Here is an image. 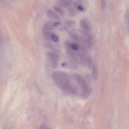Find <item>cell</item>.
<instances>
[{
  "label": "cell",
  "instance_id": "obj_6",
  "mask_svg": "<svg viewBox=\"0 0 129 129\" xmlns=\"http://www.w3.org/2000/svg\"><path fill=\"white\" fill-rule=\"evenodd\" d=\"M80 27L82 30L89 32L91 29V26L89 22L87 20L85 19H81L79 23Z\"/></svg>",
  "mask_w": 129,
  "mask_h": 129
},
{
  "label": "cell",
  "instance_id": "obj_12",
  "mask_svg": "<svg viewBox=\"0 0 129 129\" xmlns=\"http://www.w3.org/2000/svg\"><path fill=\"white\" fill-rule=\"evenodd\" d=\"M53 8L55 11L61 16H63L65 15L64 10L61 7L56 6H54Z\"/></svg>",
  "mask_w": 129,
  "mask_h": 129
},
{
  "label": "cell",
  "instance_id": "obj_21",
  "mask_svg": "<svg viewBox=\"0 0 129 129\" xmlns=\"http://www.w3.org/2000/svg\"><path fill=\"white\" fill-rule=\"evenodd\" d=\"M59 24V23L58 22H56L54 24V26H58Z\"/></svg>",
  "mask_w": 129,
  "mask_h": 129
},
{
  "label": "cell",
  "instance_id": "obj_16",
  "mask_svg": "<svg viewBox=\"0 0 129 129\" xmlns=\"http://www.w3.org/2000/svg\"><path fill=\"white\" fill-rule=\"evenodd\" d=\"M79 44L78 43H72L71 46L72 49L73 50L75 51H78L79 48Z\"/></svg>",
  "mask_w": 129,
  "mask_h": 129
},
{
  "label": "cell",
  "instance_id": "obj_9",
  "mask_svg": "<svg viewBox=\"0 0 129 129\" xmlns=\"http://www.w3.org/2000/svg\"><path fill=\"white\" fill-rule=\"evenodd\" d=\"M47 14L50 18L56 20H60V18L57 14L52 9H49L47 11Z\"/></svg>",
  "mask_w": 129,
  "mask_h": 129
},
{
  "label": "cell",
  "instance_id": "obj_2",
  "mask_svg": "<svg viewBox=\"0 0 129 129\" xmlns=\"http://www.w3.org/2000/svg\"><path fill=\"white\" fill-rule=\"evenodd\" d=\"M72 77L80 87L81 97L83 99L89 97L91 93L92 89L89 87L84 79L81 76L77 74H73Z\"/></svg>",
  "mask_w": 129,
  "mask_h": 129
},
{
  "label": "cell",
  "instance_id": "obj_19",
  "mask_svg": "<svg viewBox=\"0 0 129 129\" xmlns=\"http://www.w3.org/2000/svg\"><path fill=\"white\" fill-rule=\"evenodd\" d=\"M106 5V2L105 0H101V8L102 10L105 9Z\"/></svg>",
  "mask_w": 129,
  "mask_h": 129
},
{
  "label": "cell",
  "instance_id": "obj_3",
  "mask_svg": "<svg viewBox=\"0 0 129 129\" xmlns=\"http://www.w3.org/2000/svg\"><path fill=\"white\" fill-rule=\"evenodd\" d=\"M76 53L81 64L88 68H91L92 67V59L84 48H80L78 51H76Z\"/></svg>",
  "mask_w": 129,
  "mask_h": 129
},
{
  "label": "cell",
  "instance_id": "obj_4",
  "mask_svg": "<svg viewBox=\"0 0 129 129\" xmlns=\"http://www.w3.org/2000/svg\"><path fill=\"white\" fill-rule=\"evenodd\" d=\"M71 44L72 43L68 41H66L65 42L64 46L66 49V53L68 56L73 61L76 62L78 61V58L71 48Z\"/></svg>",
  "mask_w": 129,
  "mask_h": 129
},
{
  "label": "cell",
  "instance_id": "obj_13",
  "mask_svg": "<svg viewBox=\"0 0 129 129\" xmlns=\"http://www.w3.org/2000/svg\"><path fill=\"white\" fill-rule=\"evenodd\" d=\"M64 21L65 23L68 26L71 27L75 26L76 24V22L73 20L66 19Z\"/></svg>",
  "mask_w": 129,
  "mask_h": 129
},
{
  "label": "cell",
  "instance_id": "obj_17",
  "mask_svg": "<svg viewBox=\"0 0 129 129\" xmlns=\"http://www.w3.org/2000/svg\"><path fill=\"white\" fill-rule=\"evenodd\" d=\"M51 39L53 41L56 42H57L59 41L58 37L54 33L52 35Z\"/></svg>",
  "mask_w": 129,
  "mask_h": 129
},
{
  "label": "cell",
  "instance_id": "obj_10",
  "mask_svg": "<svg viewBox=\"0 0 129 129\" xmlns=\"http://www.w3.org/2000/svg\"><path fill=\"white\" fill-rule=\"evenodd\" d=\"M68 34L70 37L74 40L78 42L81 41L82 37L76 32L73 31H70L69 32Z\"/></svg>",
  "mask_w": 129,
  "mask_h": 129
},
{
  "label": "cell",
  "instance_id": "obj_8",
  "mask_svg": "<svg viewBox=\"0 0 129 129\" xmlns=\"http://www.w3.org/2000/svg\"><path fill=\"white\" fill-rule=\"evenodd\" d=\"M56 4L59 6L63 7H67L71 6V1L67 0H59L56 1Z\"/></svg>",
  "mask_w": 129,
  "mask_h": 129
},
{
  "label": "cell",
  "instance_id": "obj_14",
  "mask_svg": "<svg viewBox=\"0 0 129 129\" xmlns=\"http://www.w3.org/2000/svg\"><path fill=\"white\" fill-rule=\"evenodd\" d=\"M68 67L70 69H76L77 68V66L74 62L73 61L68 63L65 62V65L64 67Z\"/></svg>",
  "mask_w": 129,
  "mask_h": 129
},
{
  "label": "cell",
  "instance_id": "obj_7",
  "mask_svg": "<svg viewBox=\"0 0 129 129\" xmlns=\"http://www.w3.org/2000/svg\"><path fill=\"white\" fill-rule=\"evenodd\" d=\"M49 30L44 24L42 26V31L43 36L45 39L47 40L52 39L51 36L53 33Z\"/></svg>",
  "mask_w": 129,
  "mask_h": 129
},
{
  "label": "cell",
  "instance_id": "obj_5",
  "mask_svg": "<svg viewBox=\"0 0 129 129\" xmlns=\"http://www.w3.org/2000/svg\"><path fill=\"white\" fill-rule=\"evenodd\" d=\"M47 56L52 67L53 68L56 67L59 59L58 55L55 52H49L48 53Z\"/></svg>",
  "mask_w": 129,
  "mask_h": 129
},
{
  "label": "cell",
  "instance_id": "obj_18",
  "mask_svg": "<svg viewBox=\"0 0 129 129\" xmlns=\"http://www.w3.org/2000/svg\"><path fill=\"white\" fill-rule=\"evenodd\" d=\"M69 14L73 16L76 15V12L74 9L73 8L69 9Z\"/></svg>",
  "mask_w": 129,
  "mask_h": 129
},
{
  "label": "cell",
  "instance_id": "obj_20",
  "mask_svg": "<svg viewBox=\"0 0 129 129\" xmlns=\"http://www.w3.org/2000/svg\"><path fill=\"white\" fill-rule=\"evenodd\" d=\"M126 21H127V22L128 23V25L129 28V13H127L126 15Z\"/></svg>",
  "mask_w": 129,
  "mask_h": 129
},
{
  "label": "cell",
  "instance_id": "obj_15",
  "mask_svg": "<svg viewBox=\"0 0 129 129\" xmlns=\"http://www.w3.org/2000/svg\"><path fill=\"white\" fill-rule=\"evenodd\" d=\"M74 5L78 10L81 11L83 12L85 10V8L84 6L78 3L75 2L74 4Z\"/></svg>",
  "mask_w": 129,
  "mask_h": 129
},
{
  "label": "cell",
  "instance_id": "obj_1",
  "mask_svg": "<svg viewBox=\"0 0 129 129\" xmlns=\"http://www.w3.org/2000/svg\"><path fill=\"white\" fill-rule=\"evenodd\" d=\"M52 76L53 80L56 85L63 91L70 94H76L77 87L70 81L67 73L63 71H56L53 72Z\"/></svg>",
  "mask_w": 129,
  "mask_h": 129
},
{
  "label": "cell",
  "instance_id": "obj_11",
  "mask_svg": "<svg viewBox=\"0 0 129 129\" xmlns=\"http://www.w3.org/2000/svg\"><path fill=\"white\" fill-rule=\"evenodd\" d=\"M92 75L93 79L96 80L98 79V73L96 66L93 65L92 67Z\"/></svg>",
  "mask_w": 129,
  "mask_h": 129
}]
</instances>
